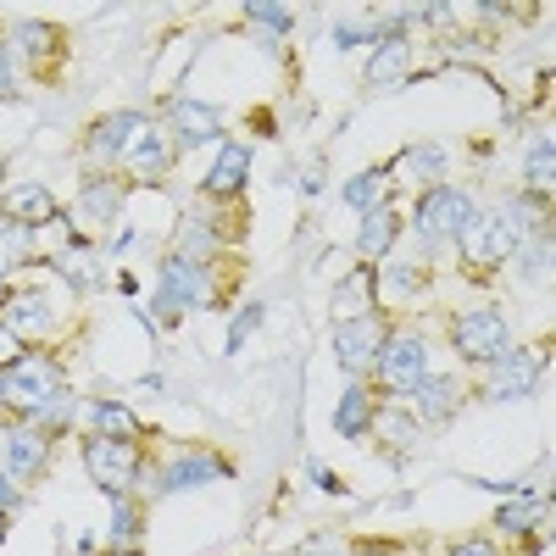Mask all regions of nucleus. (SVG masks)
<instances>
[{
	"instance_id": "1a4fd4ad",
	"label": "nucleus",
	"mask_w": 556,
	"mask_h": 556,
	"mask_svg": "<svg viewBox=\"0 0 556 556\" xmlns=\"http://www.w3.org/2000/svg\"><path fill=\"white\" fill-rule=\"evenodd\" d=\"M0 323H7L23 345H45L51 329H56V306L39 285H12L7 295H0Z\"/></svg>"
},
{
	"instance_id": "e433bc0d",
	"label": "nucleus",
	"mask_w": 556,
	"mask_h": 556,
	"mask_svg": "<svg viewBox=\"0 0 556 556\" xmlns=\"http://www.w3.org/2000/svg\"><path fill=\"white\" fill-rule=\"evenodd\" d=\"M245 17H251V28L267 34V39H278V34L295 28V12H290V7H262V0H256V7H245Z\"/></svg>"
},
{
	"instance_id": "9d476101",
	"label": "nucleus",
	"mask_w": 556,
	"mask_h": 556,
	"mask_svg": "<svg viewBox=\"0 0 556 556\" xmlns=\"http://www.w3.org/2000/svg\"><path fill=\"white\" fill-rule=\"evenodd\" d=\"M545 379V351L534 345H513L506 356L490 362V379H484V401H523L534 395Z\"/></svg>"
},
{
	"instance_id": "58836bf2",
	"label": "nucleus",
	"mask_w": 556,
	"mask_h": 556,
	"mask_svg": "<svg viewBox=\"0 0 556 556\" xmlns=\"http://www.w3.org/2000/svg\"><path fill=\"white\" fill-rule=\"evenodd\" d=\"M17 96H23V67H17V56H12L7 34H0V101H17Z\"/></svg>"
},
{
	"instance_id": "412c9836",
	"label": "nucleus",
	"mask_w": 556,
	"mask_h": 556,
	"mask_svg": "<svg viewBox=\"0 0 556 556\" xmlns=\"http://www.w3.org/2000/svg\"><path fill=\"white\" fill-rule=\"evenodd\" d=\"M329 312H334V323H351V317H374L379 312V290H374V267H351L340 285H334V295H329Z\"/></svg>"
},
{
	"instance_id": "ea45409f",
	"label": "nucleus",
	"mask_w": 556,
	"mask_h": 556,
	"mask_svg": "<svg viewBox=\"0 0 556 556\" xmlns=\"http://www.w3.org/2000/svg\"><path fill=\"white\" fill-rule=\"evenodd\" d=\"M445 556H501V551H495V540H490V534H468V540L445 545Z\"/></svg>"
},
{
	"instance_id": "c756f323",
	"label": "nucleus",
	"mask_w": 556,
	"mask_h": 556,
	"mask_svg": "<svg viewBox=\"0 0 556 556\" xmlns=\"http://www.w3.org/2000/svg\"><path fill=\"white\" fill-rule=\"evenodd\" d=\"M412 73V45L401 39V34H390V39H379V51H374V62H367V89H390V84H401Z\"/></svg>"
},
{
	"instance_id": "a878e982",
	"label": "nucleus",
	"mask_w": 556,
	"mask_h": 556,
	"mask_svg": "<svg viewBox=\"0 0 556 556\" xmlns=\"http://www.w3.org/2000/svg\"><path fill=\"white\" fill-rule=\"evenodd\" d=\"M0 212H7V217H17L23 228H45V223H51L62 206H56V195L45 190V184H12V190H7V201H0Z\"/></svg>"
},
{
	"instance_id": "7ed1b4c3",
	"label": "nucleus",
	"mask_w": 556,
	"mask_h": 556,
	"mask_svg": "<svg viewBox=\"0 0 556 556\" xmlns=\"http://www.w3.org/2000/svg\"><path fill=\"white\" fill-rule=\"evenodd\" d=\"M473 206H479V195L462 190V184H434V190H424V195H417V206H412V235H417V245H424V251L456 245V235L468 228Z\"/></svg>"
},
{
	"instance_id": "f8f14e48",
	"label": "nucleus",
	"mask_w": 556,
	"mask_h": 556,
	"mask_svg": "<svg viewBox=\"0 0 556 556\" xmlns=\"http://www.w3.org/2000/svg\"><path fill=\"white\" fill-rule=\"evenodd\" d=\"M173 162H178V151H173V139H167V128L151 117L146 128L134 134V146L123 151V178H134V184H156V178H167L173 173Z\"/></svg>"
},
{
	"instance_id": "dca6fc26",
	"label": "nucleus",
	"mask_w": 556,
	"mask_h": 556,
	"mask_svg": "<svg viewBox=\"0 0 556 556\" xmlns=\"http://www.w3.org/2000/svg\"><path fill=\"white\" fill-rule=\"evenodd\" d=\"M151 123V112H106L96 128H89V139H84V156L96 162V167H117L123 162V151L134 146V134Z\"/></svg>"
},
{
	"instance_id": "2f4dec72",
	"label": "nucleus",
	"mask_w": 556,
	"mask_h": 556,
	"mask_svg": "<svg viewBox=\"0 0 556 556\" xmlns=\"http://www.w3.org/2000/svg\"><path fill=\"white\" fill-rule=\"evenodd\" d=\"M513 262H518V278H523L529 290H545V285H551V223L518 240Z\"/></svg>"
},
{
	"instance_id": "6ab92c4d",
	"label": "nucleus",
	"mask_w": 556,
	"mask_h": 556,
	"mask_svg": "<svg viewBox=\"0 0 556 556\" xmlns=\"http://www.w3.org/2000/svg\"><path fill=\"white\" fill-rule=\"evenodd\" d=\"M7 45H12L17 67H39L45 73V62H56V51H62V34L51 23H39V17H17L7 28Z\"/></svg>"
},
{
	"instance_id": "2eb2a0df",
	"label": "nucleus",
	"mask_w": 556,
	"mask_h": 556,
	"mask_svg": "<svg viewBox=\"0 0 556 556\" xmlns=\"http://www.w3.org/2000/svg\"><path fill=\"white\" fill-rule=\"evenodd\" d=\"M178 256H195V262H212L223 256L228 235H223V201H195L190 212L178 217Z\"/></svg>"
},
{
	"instance_id": "a18cd8bd",
	"label": "nucleus",
	"mask_w": 556,
	"mask_h": 556,
	"mask_svg": "<svg viewBox=\"0 0 556 556\" xmlns=\"http://www.w3.org/2000/svg\"><path fill=\"white\" fill-rule=\"evenodd\" d=\"M356 556H406L401 545H390V540H367V545H351Z\"/></svg>"
},
{
	"instance_id": "5701e85b",
	"label": "nucleus",
	"mask_w": 556,
	"mask_h": 556,
	"mask_svg": "<svg viewBox=\"0 0 556 556\" xmlns=\"http://www.w3.org/2000/svg\"><path fill=\"white\" fill-rule=\"evenodd\" d=\"M395 245H401V212L395 206L367 212L362 217V235H356V251L367 256V267H379L384 256H395Z\"/></svg>"
},
{
	"instance_id": "6e6552de",
	"label": "nucleus",
	"mask_w": 556,
	"mask_h": 556,
	"mask_svg": "<svg viewBox=\"0 0 556 556\" xmlns=\"http://www.w3.org/2000/svg\"><path fill=\"white\" fill-rule=\"evenodd\" d=\"M45 468H51V434L34 429V424H7L0 429V473L28 490L34 479H45Z\"/></svg>"
},
{
	"instance_id": "4c0bfd02",
	"label": "nucleus",
	"mask_w": 556,
	"mask_h": 556,
	"mask_svg": "<svg viewBox=\"0 0 556 556\" xmlns=\"http://www.w3.org/2000/svg\"><path fill=\"white\" fill-rule=\"evenodd\" d=\"M262 317H267V306H256V301H251V306H245V312L235 317V329H228V340H223V351H228V356H235V351H240V345H245V340H251V334L262 329Z\"/></svg>"
},
{
	"instance_id": "f704fd0d",
	"label": "nucleus",
	"mask_w": 556,
	"mask_h": 556,
	"mask_svg": "<svg viewBox=\"0 0 556 556\" xmlns=\"http://www.w3.org/2000/svg\"><path fill=\"white\" fill-rule=\"evenodd\" d=\"M523 184L529 195H551V128H540L529 139V156H523Z\"/></svg>"
},
{
	"instance_id": "aec40b11",
	"label": "nucleus",
	"mask_w": 556,
	"mask_h": 556,
	"mask_svg": "<svg viewBox=\"0 0 556 556\" xmlns=\"http://www.w3.org/2000/svg\"><path fill=\"white\" fill-rule=\"evenodd\" d=\"M245 178H251V146H223L201 178V195L206 201H235L245 190Z\"/></svg>"
},
{
	"instance_id": "c03bdc74",
	"label": "nucleus",
	"mask_w": 556,
	"mask_h": 556,
	"mask_svg": "<svg viewBox=\"0 0 556 556\" xmlns=\"http://www.w3.org/2000/svg\"><path fill=\"white\" fill-rule=\"evenodd\" d=\"M295 184H301V195H306V201H317V195H323V162L301 167V178H295Z\"/></svg>"
},
{
	"instance_id": "c85d7f7f",
	"label": "nucleus",
	"mask_w": 556,
	"mask_h": 556,
	"mask_svg": "<svg viewBox=\"0 0 556 556\" xmlns=\"http://www.w3.org/2000/svg\"><path fill=\"white\" fill-rule=\"evenodd\" d=\"M78 424L89 434H106V440H139V417L128 406H117V401H84Z\"/></svg>"
},
{
	"instance_id": "79ce46f5",
	"label": "nucleus",
	"mask_w": 556,
	"mask_h": 556,
	"mask_svg": "<svg viewBox=\"0 0 556 556\" xmlns=\"http://www.w3.org/2000/svg\"><path fill=\"white\" fill-rule=\"evenodd\" d=\"M306 479H312V484H317L323 495H345V484H340V479H334L329 468H323V462H306Z\"/></svg>"
},
{
	"instance_id": "20e7f679",
	"label": "nucleus",
	"mask_w": 556,
	"mask_h": 556,
	"mask_svg": "<svg viewBox=\"0 0 556 556\" xmlns=\"http://www.w3.org/2000/svg\"><path fill=\"white\" fill-rule=\"evenodd\" d=\"M434 374V356H429V340L417 329H390L379 356H374V390L390 395V401H406L417 384Z\"/></svg>"
},
{
	"instance_id": "b1692460",
	"label": "nucleus",
	"mask_w": 556,
	"mask_h": 556,
	"mask_svg": "<svg viewBox=\"0 0 556 556\" xmlns=\"http://www.w3.org/2000/svg\"><path fill=\"white\" fill-rule=\"evenodd\" d=\"M51 267L67 278L73 290H101L106 285V251H96V245H67V251H56L51 256Z\"/></svg>"
},
{
	"instance_id": "a19ab883",
	"label": "nucleus",
	"mask_w": 556,
	"mask_h": 556,
	"mask_svg": "<svg viewBox=\"0 0 556 556\" xmlns=\"http://www.w3.org/2000/svg\"><path fill=\"white\" fill-rule=\"evenodd\" d=\"M23 506H28V490H23L17 479L0 473V513H23Z\"/></svg>"
},
{
	"instance_id": "473e14b6",
	"label": "nucleus",
	"mask_w": 556,
	"mask_h": 556,
	"mask_svg": "<svg viewBox=\"0 0 556 556\" xmlns=\"http://www.w3.org/2000/svg\"><path fill=\"white\" fill-rule=\"evenodd\" d=\"M545 513H551V501L534 495V490H523V495H513V501L495 513V529H501V534H529L534 523H545Z\"/></svg>"
},
{
	"instance_id": "de8ad7c7",
	"label": "nucleus",
	"mask_w": 556,
	"mask_h": 556,
	"mask_svg": "<svg viewBox=\"0 0 556 556\" xmlns=\"http://www.w3.org/2000/svg\"><path fill=\"white\" fill-rule=\"evenodd\" d=\"M0 545H7V513H0Z\"/></svg>"
},
{
	"instance_id": "f03ea898",
	"label": "nucleus",
	"mask_w": 556,
	"mask_h": 556,
	"mask_svg": "<svg viewBox=\"0 0 556 556\" xmlns=\"http://www.w3.org/2000/svg\"><path fill=\"white\" fill-rule=\"evenodd\" d=\"M518 240H523L518 223L506 217L501 206H473L468 228L456 235V251H462V267H468L473 278H484V273H501L506 262H513Z\"/></svg>"
},
{
	"instance_id": "ddd939ff",
	"label": "nucleus",
	"mask_w": 556,
	"mask_h": 556,
	"mask_svg": "<svg viewBox=\"0 0 556 556\" xmlns=\"http://www.w3.org/2000/svg\"><path fill=\"white\" fill-rule=\"evenodd\" d=\"M128 206V178L123 173H89L84 178V190H78V217L89 235H101V228H112Z\"/></svg>"
},
{
	"instance_id": "393cba45",
	"label": "nucleus",
	"mask_w": 556,
	"mask_h": 556,
	"mask_svg": "<svg viewBox=\"0 0 556 556\" xmlns=\"http://www.w3.org/2000/svg\"><path fill=\"white\" fill-rule=\"evenodd\" d=\"M395 167L401 162H384V167H367V173H356L345 190H340V201L356 212V217H367V212H379V206H390V178H395Z\"/></svg>"
},
{
	"instance_id": "c9c22d12",
	"label": "nucleus",
	"mask_w": 556,
	"mask_h": 556,
	"mask_svg": "<svg viewBox=\"0 0 556 556\" xmlns=\"http://www.w3.org/2000/svg\"><path fill=\"white\" fill-rule=\"evenodd\" d=\"M406 173L424 178L429 190H434V184H445V173H451V151L445 146H412L406 151Z\"/></svg>"
},
{
	"instance_id": "9b49d317",
	"label": "nucleus",
	"mask_w": 556,
	"mask_h": 556,
	"mask_svg": "<svg viewBox=\"0 0 556 556\" xmlns=\"http://www.w3.org/2000/svg\"><path fill=\"white\" fill-rule=\"evenodd\" d=\"M384 334H390V323L374 312V317H351V323H334V362L345 367L351 379H367L374 374V356H379V345H384Z\"/></svg>"
},
{
	"instance_id": "4468645a",
	"label": "nucleus",
	"mask_w": 556,
	"mask_h": 556,
	"mask_svg": "<svg viewBox=\"0 0 556 556\" xmlns=\"http://www.w3.org/2000/svg\"><path fill=\"white\" fill-rule=\"evenodd\" d=\"M167 139H173V151H195V146H212V139H223V106L212 101H173L167 117H162Z\"/></svg>"
},
{
	"instance_id": "423d86ee",
	"label": "nucleus",
	"mask_w": 556,
	"mask_h": 556,
	"mask_svg": "<svg viewBox=\"0 0 556 556\" xmlns=\"http://www.w3.org/2000/svg\"><path fill=\"white\" fill-rule=\"evenodd\" d=\"M451 345L462 362L473 367H490L495 356L513 351V329H506V312L501 306H468L451 317Z\"/></svg>"
},
{
	"instance_id": "49530a36",
	"label": "nucleus",
	"mask_w": 556,
	"mask_h": 556,
	"mask_svg": "<svg viewBox=\"0 0 556 556\" xmlns=\"http://www.w3.org/2000/svg\"><path fill=\"white\" fill-rule=\"evenodd\" d=\"M301 556H356V551H345V545H306Z\"/></svg>"
},
{
	"instance_id": "4be33fe9",
	"label": "nucleus",
	"mask_w": 556,
	"mask_h": 556,
	"mask_svg": "<svg viewBox=\"0 0 556 556\" xmlns=\"http://www.w3.org/2000/svg\"><path fill=\"white\" fill-rule=\"evenodd\" d=\"M374 412H379V390L367 379H351L340 406H334V434L340 440H362L367 429H374Z\"/></svg>"
},
{
	"instance_id": "f3484780",
	"label": "nucleus",
	"mask_w": 556,
	"mask_h": 556,
	"mask_svg": "<svg viewBox=\"0 0 556 556\" xmlns=\"http://www.w3.org/2000/svg\"><path fill=\"white\" fill-rule=\"evenodd\" d=\"M228 473H235V468H228L223 451H178L167 468L156 473V490H162V495H178V490L217 484V479H228Z\"/></svg>"
},
{
	"instance_id": "72a5a7b5",
	"label": "nucleus",
	"mask_w": 556,
	"mask_h": 556,
	"mask_svg": "<svg viewBox=\"0 0 556 556\" xmlns=\"http://www.w3.org/2000/svg\"><path fill=\"white\" fill-rule=\"evenodd\" d=\"M112 551L117 556L139 551V501L134 495H112Z\"/></svg>"
},
{
	"instance_id": "a211bd4d",
	"label": "nucleus",
	"mask_w": 556,
	"mask_h": 556,
	"mask_svg": "<svg viewBox=\"0 0 556 556\" xmlns=\"http://www.w3.org/2000/svg\"><path fill=\"white\" fill-rule=\"evenodd\" d=\"M406 406H412V417H417V429H434V424H445V417H456V406H462V379H456V374H429L424 384L406 395Z\"/></svg>"
},
{
	"instance_id": "bb28decb",
	"label": "nucleus",
	"mask_w": 556,
	"mask_h": 556,
	"mask_svg": "<svg viewBox=\"0 0 556 556\" xmlns=\"http://www.w3.org/2000/svg\"><path fill=\"white\" fill-rule=\"evenodd\" d=\"M39 262V245H34V228H23L17 217L0 212V290H12V273Z\"/></svg>"
},
{
	"instance_id": "39448f33",
	"label": "nucleus",
	"mask_w": 556,
	"mask_h": 556,
	"mask_svg": "<svg viewBox=\"0 0 556 556\" xmlns=\"http://www.w3.org/2000/svg\"><path fill=\"white\" fill-rule=\"evenodd\" d=\"M84 473L96 479L106 495H134L146 484V456L134 440H106V434H84Z\"/></svg>"
},
{
	"instance_id": "0eeeda50",
	"label": "nucleus",
	"mask_w": 556,
	"mask_h": 556,
	"mask_svg": "<svg viewBox=\"0 0 556 556\" xmlns=\"http://www.w3.org/2000/svg\"><path fill=\"white\" fill-rule=\"evenodd\" d=\"M156 290H162L178 312L217 306V273H212V262H195V256L167 251V256H162V267H156Z\"/></svg>"
},
{
	"instance_id": "7c9ffc66",
	"label": "nucleus",
	"mask_w": 556,
	"mask_h": 556,
	"mask_svg": "<svg viewBox=\"0 0 556 556\" xmlns=\"http://www.w3.org/2000/svg\"><path fill=\"white\" fill-rule=\"evenodd\" d=\"M374 290L384 301H412V295H424V267L406 262V256H384L374 267Z\"/></svg>"
},
{
	"instance_id": "f257e3e1",
	"label": "nucleus",
	"mask_w": 556,
	"mask_h": 556,
	"mask_svg": "<svg viewBox=\"0 0 556 556\" xmlns=\"http://www.w3.org/2000/svg\"><path fill=\"white\" fill-rule=\"evenodd\" d=\"M62 390H67V374L45 351H23L12 367H0V412H12V424H34V412L45 401H56Z\"/></svg>"
},
{
	"instance_id": "cd10ccee",
	"label": "nucleus",
	"mask_w": 556,
	"mask_h": 556,
	"mask_svg": "<svg viewBox=\"0 0 556 556\" xmlns=\"http://www.w3.org/2000/svg\"><path fill=\"white\" fill-rule=\"evenodd\" d=\"M367 434H374L379 445H390V451H406L424 429H417V417H412V406H406V401L379 395V412H374V429H367Z\"/></svg>"
},
{
	"instance_id": "37998d69",
	"label": "nucleus",
	"mask_w": 556,
	"mask_h": 556,
	"mask_svg": "<svg viewBox=\"0 0 556 556\" xmlns=\"http://www.w3.org/2000/svg\"><path fill=\"white\" fill-rule=\"evenodd\" d=\"M23 351H28V345H23V340H17V334L7 329V323H0V367H12V362H17Z\"/></svg>"
}]
</instances>
